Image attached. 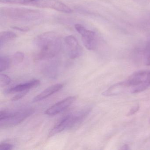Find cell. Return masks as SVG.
Wrapping results in <instances>:
<instances>
[{
  "instance_id": "cell-1",
  "label": "cell",
  "mask_w": 150,
  "mask_h": 150,
  "mask_svg": "<svg viewBox=\"0 0 150 150\" xmlns=\"http://www.w3.org/2000/svg\"><path fill=\"white\" fill-rule=\"evenodd\" d=\"M35 44L39 51L35 54L36 60L51 59L57 55L62 47V42L59 35L54 32H47L38 36Z\"/></svg>"
},
{
  "instance_id": "cell-2",
  "label": "cell",
  "mask_w": 150,
  "mask_h": 150,
  "mask_svg": "<svg viewBox=\"0 0 150 150\" xmlns=\"http://www.w3.org/2000/svg\"><path fill=\"white\" fill-rule=\"evenodd\" d=\"M1 15L13 20L34 21L42 16L39 11L23 8L3 7L0 9Z\"/></svg>"
},
{
  "instance_id": "cell-3",
  "label": "cell",
  "mask_w": 150,
  "mask_h": 150,
  "mask_svg": "<svg viewBox=\"0 0 150 150\" xmlns=\"http://www.w3.org/2000/svg\"><path fill=\"white\" fill-rule=\"evenodd\" d=\"M34 110L28 109L16 112L1 111L0 126L1 128H6L15 126L21 123L27 117L33 114Z\"/></svg>"
},
{
  "instance_id": "cell-4",
  "label": "cell",
  "mask_w": 150,
  "mask_h": 150,
  "mask_svg": "<svg viewBox=\"0 0 150 150\" xmlns=\"http://www.w3.org/2000/svg\"><path fill=\"white\" fill-rule=\"evenodd\" d=\"M132 93H140L150 86V71H140L132 74L126 81Z\"/></svg>"
},
{
  "instance_id": "cell-5",
  "label": "cell",
  "mask_w": 150,
  "mask_h": 150,
  "mask_svg": "<svg viewBox=\"0 0 150 150\" xmlns=\"http://www.w3.org/2000/svg\"><path fill=\"white\" fill-rule=\"evenodd\" d=\"M89 111L90 110H88L81 113L66 116L52 128L49 133V137H52L66 129L72 128L78 123L80 122L87 115Z\"/></svg>"
},
{
  "instance_id": "cell-6",
  "label": "cell",
  "mask_w": 150,
  "mask_h": 150,
  "mask_svg": "<svg viewBox=\"0 0 150 150\" xmlns=\"http://www.w3.org/2000/svg\"><path fill=\"white\" fill-rule=\"evenodd\" d=\"M75 29L81 35L83 45L87 50H93L97 47V38L95 33L86 28L83 25L75 24Z\"/></svg>"
},
{
  "instance_id": "cell-7",
  "label": "cell",
  "mask_w": 150,
  "mask_h": 150,
  "mask_svg": "<svg viewBox=\"0 0 150 150\" xmlns=\"http://www.w3.org/2000/svg\"><path fill=\"white\" fill-rule=\"evenodd\" d=\"M30 4L37 7L50 8L66 13L72 12V10L68 6L57 0H38Z\"/></svg>"
},
{
  "instance_id": "cell-8",
  "label": "cell",
  "mask_w": 150,
  "mask_h": 150,
  "mask_svg": "<svg viewBox=\"0 0 150 150\" xmlns=\"http://www.w3.org/2000/svg\"><path fill=\"white\" fill-rule=\"evenodd\" d=\"M64 42L67 47L68 55L71 58L75 59L81 56L82 49L76 38L73 35L67 36Z\"/></svg>"
},
{
  "instance_id": "cell-9",
  "label": "cell",
  "mask_w": 150,
  "mask_h": 150,
  "mask_svg": "<svg viewBox=\"0 0 150 150\" xmlns=\"http://www.w3.org/2000/svg\"><path fill=\"white\" fill-rule=\"evenodd\" d=\"M75 100V96H71L67 97L48 109L45 111V114L51 116L57 115L70 107Z\"/></svg>"
},
{
  "instance_id": "cell-10",
  "label": "cell",
  "mask_w": 150,
  "mask_h": 150,
  "mask_svg": "<svg viewBox=\"0 0 150 150\" xmlns=\"http://www.w3.org/2000/svg\"><path fill=\"white\" fill-rule=\"evenodd\" d=\"M129 88L126 81L116 83L102 93L105 96H113L123 93Z\"/></svg>"
},
{
  "instance_id": "cell-11",
  "label": "cell",
  "mask_w": 150,
  "mask_h": 150,
  "mask_svg": "<svg viewBox=\"0 0 150 150\" xmlns=\"http://www.w3.org/2000/svg\"><path fill=\"white\" fill-rule=\"evenodd\" d=\"M40 83V81L38 80H33L29 82L15 86L7 90L6 93H20L26 90H29L30 88L38 86Z\"/></svg>"
},
{
  "instance_id": "cell-12",
  "label": "cell",
  "mask_w": 150,
  "mask_h": 150,
  "mask_svg": "<svg viewBox=\"0 0 150 150\" xmlns=\"http://www.w3.org/2000/svg\"><path fill=\"white\" fill-rule=\"evenodd\" d=\"M63 87V84H57L51 86L48 88L44 91L40 93L38 95L36 96L33 99L34 102H37L42 100H44L45 98L50 96L52 95L57 93Z\"/></svg>"
},
{
  "instance_id": "cell-13",
  "label": "cell",
  "mask_w": 150,
  "mask_h": 150,
  "mask_svg": "<svg viewBox=\"0 0 150 150\" xmlns=\"http://www.w3.org/2000/svg\"><path fill=\"white\" fill-rule=\"evenodd\" d=\"M17 35L12 31H4L0 33V47L1 48L6 44L16 38Z\"/></svg>"
},
{
  "instance_id": "cell-14",
  "label": "cell",
  "mask_w": 150,
  "mask_h": 150,
  "mask_svg": "<svg viewBox=\"0 0 150 150\" xmlns=\"http://www.w3.org/2000/svg\"><path fill=\"white\" fill-rule=\"evenodd\" d=\"M10 64V60L9 58L5 56L0 57V72L6 71L9 67Z\"/></svg>"
},
{
  "instance_id": "cell-15",
  "label": "cell",
  "mask_w": 150,
  "mask_h": 150,
  "mask_svg": "<svg viewBox=\"0 0 150 150\" xmlns=\"http://www.w3.org/2000/svg\"><path fill=\"white\" fill-rule=\"evenodd\" d=\"M38 0H0L1 3L14 4H30Z\"/></svg>"
},
{
  "instance_id": "cell-16",
  "label": "cell",
  "mask_w": 150,
  "mask_h": 150,
  "mask_svg": "<svg viewBox=\"0 0 150 150\" xmlns=\"http://www.w3.org/2000/svg\"><path fill=\"white\" fill-rule=\"evenodd\" d=\"M24 57V54L23 52H17L13 55V62L15 64H18L23 62Z\"/></svg>"
},
{
  "instance_id": "cell-17",
  "label": "cell",
  "mask_w": 150,
  "mask_h": 150,
  "mask_svg": "<svg viewBox=\"0 0 150 150\" xmlns=\"http://www.w3.org/2000/svg\"><path fill=\"white\" fill-rule=\"evenodd\" d=\"M11 81V79L6 75L4 74H1L0 75V86L1 87L9 85Z\"/></svg>"
},
{
  "instance_id": "cell-18",
  "label": "cell",
  "mask_w": 150,
  "mask_h": 150,
  "mask_svg": "<svg viewBox=\"0 0 150 150\" xmlns=\"http://www.w3.org/2000/svg\"><path fill=\"white\" fill-rule=\"evenodd\" d=\"M145 64L146 65L150 66V42L145 50Z\"/></svg>"
},
{
  "instance_id": "cell-19",
  "label": "cell",
  "mask_w": 150,
  "mask_h": 150,
  "mask_svg": "<svg viewBox=\"0 0 150 150\" xmlns=\"http://www.w3.org/2000/svg\"><path fill=\"white\" fill-rule=\"evenodd\" d=\"M13 145L8 143H2L0 144V150H10L13 148Z\"/></svg>"
},
{
  "instance_id": "cell-20",
  "label": "cell",
  "mask_w": 150,
  "mask_h": 150,
  "mask_svg": "<svg viewBox=\"0 0 150 150\" xmlns=\"http://www.w3.org/2000/svg\"><path fill=\"white\" fill-rule=\"evenodd\" d=\"M28 91L29 90H26V91H23V92H20L19 94L16 95L15 96H14V97L12 98V100L16 101L21 99L22 97L25 96L28 93Z\"/></svg>"
},
{
  "instance_id": "cell-21",
  "label": "cell",
  "mask_w": 150,
  "mask_h": 150,
  "mask_svg": "<svg viewBox=\"0 0 150 150\" xmlns=\"http://www.w3.org/2000/svg\"><path fill=\"white\" fill-rule=\"evenodd\" d=\"M139 108V105H137V106H135L132 107L131 109L129 111V113L127 114V116L132 115H134L136 112L138 111Z\"/></svg>"
},
{
  "instance_id": "cell-22",
  "label": "cell",
  "mask_w": 150,
  "mask_h": 150,
  "mask_svg": "<svg viewBox=\"0 0 150 150\" xmlns=\"http://www.w3.org/2000/svg\"><path fill=\"white\" fill-rule=\"evenodd\" d=\"M13 28H14L15 29L17 30H21V31H27L28 30V28H18V27H14Z\"/></svg>"
},
{
  "instance_id": "cell-23",
  "label": "cell",
  "mask_w": 150,
  "mask_h": 150,
  "mask_svg": "<svg viewBox=\"0 0 150 150\" xmlns=\"http://www.w3.org/2000/svg\"><path fill=\"white\" fill-rule=\"evenodd\" d=\"M121 149V150H128L129 149V147L127 144H124L122 146Z\"/></svg>"
},
{
  "instance_id": "cell-24",
  "label": "cell",
  "mask_w": 150,
  "mask_h": 150,
  "mask_svg": "<svg viewBox=\"0 0 150 150\" xmlns=\"http://www.w3.org/2000/svg\"><path fill=\"white\" fill-rule=\"evenodd\" d=\"M149 122H150V119H149Z\"/></svg>"
}]
</instances>
